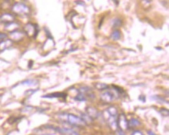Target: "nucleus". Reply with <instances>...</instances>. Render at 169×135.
<instances>
[{
  "instance_id": "3",
  "label": "nucleus",
  "mask_w": 169,
  "mask_h": 135,
  "mask_svg": "<svg viewBox=\"0 0 169 135\" xmlns=\"http://www.w3.org/2000/svg\"><path fill=\"white\" fill-rule=\"evenodd\" d=\"M13 12L18 14H27L30 12V9L23 3H16L12 6Z\"/></svg>"
},
{
  "instance_id": "16",
  "label": "nucleus",
  "mask_w": 169,
  "mask_h": 135,
  "mask_svg": "<svg viewBox=\"0 0 169 135\" xmlns=\"http://www.w3.org/2000/svg\"><path fill=\"white\" fill-rule=\"evenodd\" d=\"M106 111L110 114V115L114 116V117H117V115H118V111H117L116 108L113 107V106L108 108V109H106Z\"/></svg>"
},
{
  "instance_id": "18",
  "label": "nucleus",
  "mask_w": 169,
  "mask_h": 135,
  "mask_svg": "<svg viewBox=\"0 0 169 135\" xmlns=\"http://www.w3.org/2000/svg\"><path fill=\"white\" fill-rule=\"evenodd\" d=\"M112 26L114 28L119 27V26L122 25V20L118 18H115L112 20Z\"/></svg>"
},
{
  "instance_id": "20",
  "label": "nucleus",
  "mask_w": 169,
  "mask_h": 135,
  "mask_svg": "<svg viewBox=\"0 0 169 135\" xmlns=\"http://www.w3.org/2000/svg\"><path fill=\"white\" fill-rule=\"evenodd\" d=\"M35 82L36 81L34 80H26V81H23L21 84H26L27 86H31V85L34 84Z\"/></svg>"
},
{
  "instance_id": "11",
  "label": "nucleus",
  "mask_w": 169,
  "mask_h": 135,
  "mask_svg": "<svg viewBox=\"0 0 169 135\" xmlns=\"http://www.w3.org/2000/svg\"><path fill=\"white\" fill-rule=\"evenodd\" d=\"M14 20V17L12 16L11 14H9V13L4 14V15H2L1 16L2 21L5 22V23H11V22H12V20Z\"/></svg>"
},
{
  "instance_id": "17",
  "label": "nucleus",
  "mask_w": 169,
  "mask_h": 135,
  "mask_svg": "<svg viewBox=\"0 0 169 135\" xmlns=\"http://www.w3.org/2000/svg\"><path fill=\"white\" fill-rule=\"evenodd\" d=\"M95 87L97 88V89H99V90H105V89H108V86L106 84H104V83H97V84H95Z\"/></svg>"
},
{
  "instance_id": "19",
  "label": "nucleus",
  "mask_w": 169,
  "mask_h": 135,
  "mask_svg": "<svg viewBox=\"0 0 169 135\" xmlns=\"http://www.w3.org/2000/svg\"><path fill=\"white\" fill-rule=\"evenodd\" d=\"M74 100H77V101H80V102H83V101H86L87 99L86 98V97L84 96L83 95H82L81 93H78V95H77V96L74 98Z\"/></svg>"
},
{
  "instance_id": "8",
  "label": "nucleus",
  "mask_w": 169,
  "mask_h": 135,
  "mask_svg": "<svg viewBox=\"0 0 169 135\" xmlns=\"http://www.w3.org/2000/svg\"><path fill=\"white\" fill-rule=\"evenodd\" d=\"M55 131L56 132L60 133L63 135H80L77 132H76L70 128H55Z\"/></svg>"
},
{
  "instance_id": "23",
  "label": "nucleus",
  "mask_w": 169,
  "mask_h": 135,
  "mask_svg": "<svg viewBox=\"0 0 169 135\" xmlns=\"http://www.w3.org/2000/svg\"><path fill=\"white\" fill-rule=\"evenodd\" d=\"M131 135H144L143 134V133L141 132V131H133V132L132 133V134Z\"/></svg>"
},
{
  "instance_id": "21",
  "label": "nucleus",
  "mask_w": 169,
  "mask_h": 135,
  "mask_svg": "<svg viewBox=\"0 0 169 135\" xmlns=\"http://www.w3.org/2000/svg\"><path fill=\"white\" fill-rule=\"evenodd\" d=\"M160 113L162 114V115L164 116V117H165H165H168V114H169L168 110L167 109H162L160 110Z\"/></svg>"
},
{
  "instance_id": "24",
  "label": "nucleus",
  "mask_w": 169,
  "mask_h": 135,
  "mask_svg": "<svg viewBox=\"0 0 169 135\" xmlns=\"http://www.w3.org/2000/svg\"><path fill=\"white\" fill-rule=\"evenodd\" d=\"M139 100H142L143 102H145V101H146V97L143 96V95H140V96L139 97Z\"/></svg>"
},
{
  "instance_id": "13",
  "label": "nucleus",
  "mask_w": 169,
  "mask_h": 135,
  "mask_svg": "<svg viewBox=\"0 0 169 135\" xmlns=\"http://www.w3.org/2000/svg\"><path fill=\"white\" fill-rule=\"evenodd\" d=\"M140 124V121H139L137 119L132 118L129 122H128V125H129V128H136V127L139 126Z\"/></svg>"
},
{
  "instance_id": "5",
  "label": "nucleus",
  "mask_w": 169,
  "mask_h": 135,
  "mask_svg": "<svg viewBox=\"0 0 169 135\" xmlns=\"http://www.w3.org/2000/svg\"><path fill=\"white\" fill-rule=\"evenodd\" d=\"M117 126H118V128H120L121 131H124V130H126L129 128L128 120L124 114H121V115L118 117V119H117Z\"/></svg>"
},
{
  "instance_id": "14",
  "label": "nucleus",
  "mask_w": 169,
  "mask_h": 135,
  "mask_svg": "<svg viewBox=\"0 0 169 135\" xmlns=\"http://www.w3.org/2000/svg\"><path fill=\"white\" fill-rule=\"evenodd\" d=\"M120 37H121V33H120L119 30H114L111 34V38L113 40H119Z\"/></svg>"
},
{
  "instance_id": "25",
  "label": "nucleus",
  "mask_w": 169,
  "mask_h": 135,
  "mask_svg": "<svg viewBox=\"0 0 169 135\" xmlns=\"http://www.w3.org/2000/svg\"><path fill=\"white\" fill-rule=\"evenodd\" d=\"M116 135H126V134H125V133L123 132V131H121V130H119V131H118V132H117Z\"/></svg>"
},
{
  "instance_id": "2",
  "label": "nucleus",
  "mask_w": 169,
  "mask_h": 135,
  "mask_svg": "<svg viewBox=\"0 0 169 135\" xmlns=\"http://www.w3.org/2000/svg\"><path fill=\"white\" fill-rule=\"evenodd\" d=\"M104 117H105V120L108 122V125L113 130H116L118 128V126H117V119H118V117H114V116L110 115L106 110L104 112Z\"/></svg>"
},
{
  "instance_id": "15",
  "label": "nucleus",
  "mask_w": 169,
  "mask_h": 135,
  "mask_svg": "<svg viewBox=\"0 0 169 135\" xmlns=\"http://www.w3.org/2000/svg\"><path fill=\"white\" fill-rule=\"evenodd\" d=\"M18 26V24L14 22H11V23H6V29L8 30H16V28Z\"/></svg>"
},
{
  "instance_id": "1",
  "label": "nucleus",
  "mask_w": 169,
  "mask_h": 135,
  "mask_svg": "<svg viewBox=\"0 0 169 135\" xmlns=\"http://www.w3.org/2000/svg\"><path fill=\"white\" fill-rule=\"evenodd\" d=\"M58 117L64 121H66L69 124L76 127H84L87 124V122L81 117L76 116L72 114H63L58 115Z\"/></svg>"
},
{
  "instance_id": "26",
  "label": "nucleus",
  "mask_w": 169,
  "mask_h": 135,
  "mask_svg": "<svg viewBox=\"0 0 169 135\" xmlns=\"http://www.w3.org/2000/svg\"><path fill=\"white\" fill-rule=\"evenodd\" d=\"M147 134L148 135H157L155 134V133L154 132V131H147Z\"/></svg>"
},
{
  "instance_id": "12",
  "label": "nucleus",
  "mask_w": 169,
  "mask_h": 135,
  "mask_svg": "<svg viewBox=\"0 0 169 135\" xmlns=\"http://www.w3.org/2000/svg\"><path fill=\"white\" fill-rule=\"evenodd\" d=\"M12 44V41L11 40H2L0 42V50H5L6 48H9L10 45Z\"/></svg>"
},
{
  "instance_id": "4",
  "label": "nucleus",
  "mask_w": 169,
  "mask_h": 135,
  "mask_svg": "<svg viewBox=\"0 0 169 135\" xmlns=\"http://www.w3.org/2000/svg\"><path fill=\"white\" fill-rule=\"evenodd\" d=\"M117 92H112V91H105L101 94V98L102 100L107 103H110L112 102L116 99Z\"/></svg>"
},
{
  "instance_id": "6",
  "label": "nucleus",
  "mask_w": 169,
  "mask_h": 135,
  "mask_svg": "<svg viewBox=\"0 0 169 135\" xmlns=\"http://www.w3.org/2000/svg\"><path fill=\"white\" fill-rule=\"evenodd\" d=\"M25 30H26L27 34H29L30 36H34L35 37L37 35L38 30H37V26L33 23H28L27 26H25Z\"/></svg>"
},
{
  "instance_id": "22",
  "label": "nucleus",
  "mask_w": 169,
  "mask_h": 135,
  "mask_svg": "<svg viewBox=\"0 0 169 135\" xmlns=\"http://www.w3.org/2000/svg\"><path fill=\"white\" fill-rule=\"evenodd\" d=\"M6 37H7V35H6V34H0V42L2 41Z\"/></svg>"
},
{
  "instance_id": "10",
  "label": "nucleus",
  "mask_w": 169,
  "mask_h": 135,
  "mask_svg": "<svg viewBox=\"0 0 169 135\" xmlns=\"http://www.w3.org/2000/svg\"><path fill=\"white\" fill-rule=\"evenodd\" d=\"M67 95L63 92H55V93L48 94V95H44V98H66Z\"/></svg>"
},
{
  "instance_id": "7",
  "label": "nucleus",
  "mask_w": 169,
  "mask_h": 135,
  "mask_svg": "<svg viewBox=\"0 0 169 135\" xmlns=\"http://www.w3.org/2000/svg\"><path fill=\"white\" fill-rule=\"evenodd\" d=\"M78 92L84 95L87 99V97H90V98H91V99L94 98V92H92L91 89H90V88L87 87V86H83V87H81L78 90Z\"/></svg>"
},
{
  "instance_id": "27",
  "label": "nucleus",
  "mask_w": 169,
  "mask_h": 135,
  "mask_svg": "<svg viewBox=\"0 0 169 135\" xmlns=\"http://www.w3.org/2000/svg\"><path fill=\"white\" fill-rule=\"evenodd\" d=\"M1 97H2V95H0V100H1Z\"/></svg>"
},
{
  "instance_id": "9",
  "label": "nucleus",
  "mask_w": 169,
  "mask_h": 135,
  "mask_svg": "<svg viewBox=\"0 0 169 135\" xmlns=\"http://www.w3.org/2000/svg\"><path fill=\"white\" fill-rule=\"evenodd\" d=\"M87 115L93 120V119H95L98 117V112H97V109L94 107H87Z\"/></svg>"
}]
</instances>
